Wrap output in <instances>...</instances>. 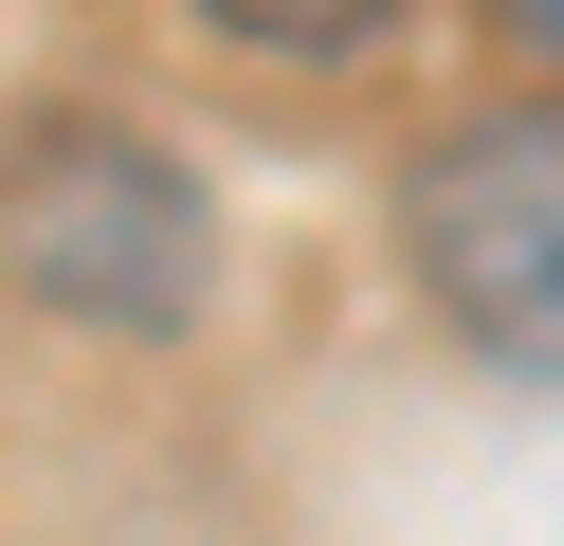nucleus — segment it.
<instances>
[{"label":"nucleus","mask_w":564,"mask_h":546,"mask_svg":"<svg viewBox=\"0 0 564 546\" xmlns=\"http://www.w3.org/2000/svg\"><path fill=\"white\" fill-rule=\"evenodd\" d=\"M0 274L37 291V310H74V328L183 346L200 291H219V218H200V182L164 164L147 128L55 109V128H19V164H0Z\"/></svg>","instance_id":"nucleus-1"},{"label":"nucleus","mask_w":564,"mask_h":546,"mask_svg":"<svg viewBox=\"0 0 564 546\" xmlns=\"http://www.w3.org/2000/svg\"><path fill=\"white\" fill-rule=\"evenodd\" d=\"M510 36L546 55V92H564V0H510Z\"/></svg>","instance_id":"nucleus-3"},{"label":"nucleus","mask_w":564,"mask_h":546,"mask_svg":"<svg viewBox=\"0 0 564 546\" xmlns=\"http://www.w3.org/2000/svg\"><path fill=\"white\" fill-rule=\"evenodd\" d=\"M401 255L437 291L455 346L564 383V92H510V109H455L401 182Z\"/></svg>","instance_id":"nucleus-2"}]
</instances>
